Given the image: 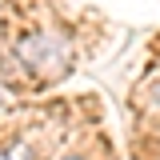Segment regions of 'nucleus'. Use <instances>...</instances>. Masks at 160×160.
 Instances as JSON below:
<instances>
[{
    "instance_id": "2",
    "label": "nucleus",
    "mask_w": 160,
    "mask_h": 160,
    "mask_svg": "<svg viewBox=\"0 0 160 160\" xmlns=\"http://www.w3.org/2000/svg\"><path fill=\"white\" fill-rule=\"evenodd\" d=\"M68 160H80V156H68Z\"/></svg>"
},
{
    "instance_id": "1",
    "label": "nucleus",
    "mask_w": 160,
    "mask_h": 160,
    "mask_svg": "<svg viewBox=\"0 0 160 160\" xmlns=\"http://www.w3.org/2000/svg\"><path fill=\"white\" fill-rule=\"evenodd\" d=\"M0 160H28V144H24V140H8V144H0Z\"/></svg>"
}]
</instances>
